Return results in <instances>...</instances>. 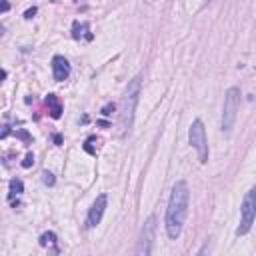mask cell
Masks as SVG:
<instances>
[{
    "instance_id": "obj_8",
    "label": "cell",
    "mask_w": 256,
    "mask_h": 256,
    "mask_svg": "<svg viewBox=\"0 0 256 256\" xmlns=\"http://www.w3.org/2000/svg\"><path fill=\"white\" fill-rule=\"evenodd\" d=\"M52 76L58 82H64L70 76V64L64 56H54L52 58Z\"/></svg>"
},
{
    "instance_id": "obj_14",
    "label": "cell",
    "mask_w": 256,
    "mask_h": 256,
    "mask_svg": "<svg viewBox=\"0 0 256 256\" xmlns=\"http://www.w3.org/2000/svg\"><path fill=\"white\" fill-rule=\"evenodd\" d=\"M42 176H44V178H42V180H44V184H48V186H52V184H54V176L50 174V172H44Z\"/></svg>"
},
{
    "instance_id": "obj_15",
    "label": "cell",
    "mask_w": 256,
    "mask_h": 256,
    "mask_svg": "<svg viewBox=\"0 0 256 256\" xmlns=\"http://www.w3.org/2000/svg\"><path fill=\"white\" fill-rule=\"evenodd\" d=\"M114 112V104H106L104 108H102V116H110Z\"/></svg>"
},
{
    "instance_id": "obj_12",
    "label": "cell",
    "mask_w": 256,
    "mask_h": 256,
    "mask_svg": "<svg viewBox=\"0 0 256 256\" xmlns=\"http://www.w3.org/2000/svg\"><path fill=\"white\" fill-rule=\"evenodd\" d=\"M56 242V234L54 232H44L40 236V246H52Z\"/></svg>"
},
{
    "instance_id": "obj_11",
    "label": "cell",
    "mask_w": 256,
    "mask_h": 256,
    "mask_svg": "<svg viewBox=\"0 0 256 256\" xmlns=\"http://www.w3.org/2000/svg\"><path fill=\"white\" fill-rule=\"evenodd\" d=\"M22 190H24V184H22V180H18V178H12V180H10V198H12V196H18V194H22Z\"/></svg>"
},
{
    "instance_id": "obj_4",
    "label": "cell",
    "mask_w": 256,
    "mask_h": 256,
    "mask_svg": "<svg viewBox=\"0 0 256 256\" xmlns=\"http://www.w3.org/2000/svg\"><path fill=\"white\" fill-rule=\"evenodd\" d=\"M240 108V90L230 86L224 94V108H222V132H230L234 128L236 116Z\"/></svg>"
},
{
    "instance_id": "obj_7",
    "label": "cell",
    "mask_w": 256,
    "mask_h": 256,
    "mask_svg": "<svg viewBox=\"0 0 256 256\" xmlns=\"http://www.w3.org/2000/svg\"><path fill=\"white\" fill-rule=\"evenodd\" d=\"M106 204H108L106 194H100L94 200V204H92L90 210H88V216H86V228H94V226L100 224L102 216H104V210H106Z\"/></svg>"
},
{
    "instance_id": "obj_2",
    "label": "cell",
    "mask_w": 256,
    "mask_h": 256,
    "mask_svg": "<svg viewBox=\"0 0 256 256\" xmlns=\"http://www.w3.org/2000/svg\"><path fill=\"white\" fill-rule=\"evenodd\" d=\"M140 86H142V76L138 74L128 82L126 92L122 96V104H120V136H126L132 130L136 104H138V98H140Z\"/></svg>"
},
{
    "instance_id": "obj_9",
    "label": "cell",
    "mask_w": 256,
    "mask_h": 256,
    "mask_svg": "<svg viewBox=\"0 0 256 256\" xmlns=\"http://www.w3.org/2000/svg\"><path fill=\"white\" fill-rule=\"evenodd\" d=\"M46 106H48L50 116H52L54 120H58L62 116V104H60V100H58L56 94H48L46 96Z\"/></svg>"
},
{
    "instance_id": "obj_16",
    "label": "cell",
    "mask_w": 256,
    "mask_h": 256,
    "mask_svg": "<svg viewBox=\"0 0 256 256\" xmlns=\"http://www.w3.org/2000/svg\"><path fill=\"white\" fill-rule=\"evenodd\" d=\"M34 14H36V8H30V10H26V14H24V16H26V18H32Z\"/></svg>"
},
{
    "instance_id": "obj_5",
    "label": "cell",
    "mask_w": 256,
    "mask_h": 256,
    "mask_svg": "<svg viewBox=\"0 0 256 256\" xmlns=\"http://www.w3.org/2000/svg\"><path fill=\"white\" fill-rule=\"evenodd\" d=\"M254 220H256V186H252V188L246 192L244 200H242L240 224H238V228H236V234H238V236L248 234L250 228H252V224H254Z\"/></svg>"
},
{
    "instance_id": "obj_1",
    "label": "cell",
    "mask_w": 256,
    "mask_h": 256,
    "mask_svg": "<svg viewBox=\"0 0 256 256\" xmlns=\"http://www.w3.org/2000/svg\"><path fill=\"white\" fill-rule=\"evenodd\" d=\"M188 200H190L188 184L184 180H178L172 186L168 208H166V218H164L166 234L172 240H176L182 232V226H184V220H186V214H188Z\"/></svg>"
},
{
    "instance_id": "obj_3",
    "label": "cell",
    "mask_w": 256,
    "mask_h": 256,
    "mask_svg": "<svg viewBox=\"0 0 256 256\" xmlns=\"http://www.w3.org/2000/svg\"><path fill=\"white\" fill-rule=\"evenodd\" d=\"M188 142H190V146L196 150L198 160H200L202 164H206V162H208V140H206V128H204V124H202L200 118H196V120L190 124Z\"/></svg>"
},
{
    "instance_id": "obj_13",
    "label": "cell",
    "mask_w": 256,
    "mask_h": 256,
    "mask_svg": "<svg viewBox=\"0 0 256 256\" xmlns=\"http://www.w3.org/2000/svg\"><path fill=\"white\" fill-rule=\"evenodd\" d=\"M32 164H34V154H32V152H28L26 158L22 160V166H24V168H30Z\"/></svg>"
},
{
    "instance_id": "obj_10",
    "label": "cell",
    "mask_w": 256,
    "mask_h": 256,
    "mask_svg": "<svg viewBox=\"0 0 256 256\" xmlns=\"http://www.w3.org/2000/svg\"><path fill=\"white\" fill-rule=\"evenodd\" d=\"M86 32H88V22H78V20H76V22L72 24V36H74L76 40L82 38ZM86 38H92V34H86Z\"/></svg>"
},
{
    "instance_id": "obj_17",
    "label": "cell",
    "mask_w": 256,
    "mask_h": 256,
    "mask_svg": "<svg viewBox=\"0 0 256 256\" xmlns=\"http://www.w3.org/2000/svg\"><path fill=\"white\" fill-rule=\"evenodd\" d=\"M8 10V0H2V12Z\"/></svg>"
},
{
    "instance_id": "obj_6",
    "label": "cell",
    "mask_w": 256,
    "mask_h": 256,
    "mask_svg": "<svg viewBox=\"0 0 256 256\" xmlns=\"http://www.w3.org/2000/svg\"><path fill=\"white\" fill-rule=\"evenodd\" d=\"M154 238H156V216H148V220H146L144 226H142L140 242H138L136 252L148 256V254L152 252V244H154Z\"/></svg>"
}]
</instances>
